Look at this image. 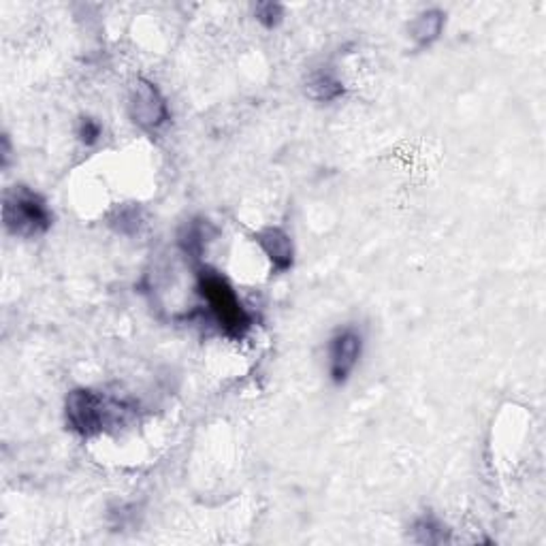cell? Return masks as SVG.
I'll list each match as a JSON object with an SVG mask.
<instances>
[{
  "label": "cell",
  "mask_w": 546,
  "mask_h": 546,
  "mask_svg": "<svg viewBox=\"0 0 546 546\" xmlns=\"http://www.w3.org/2000/svg\"><path fill=\"white\" fill-rule=\"evenodd\" d=\"M197 288L209 306V312L218 322L222 333L233 339H241L250 331L252 316L248 314L231 282L222 273L214 269H201L197 276Z\"/></svg>",
  "instance_id": "1"
},
{
  "label": "cell",
  "mask_w": 546,
  "mask_h": 546,
  "mask_svg": "<svg viewBox=\"0 0 546 546\" xmlns=\"http://www.w3.org/2000/svg\"><path fill=\"white\" fill-rule=\"evenodd\" d=\"M54 216L49 212L46 198L28 186H14L5 192L3 222L11 235L17 238H36L49 231Z\"/></svg>",
  "instance_id": "2"
},
{
  "label": "cell",
  "mask_w": 546,
  "mask_h": 546,
  "mask_svg": "<svg viewBox=\"0 0 546 546\" xmlns=\"http://www.w3.org/2000/svg\"><path fill=\"white\" fill-rule=\"evenodd\" d=\"M65 410L68 427L77 436L92 438L107 430L116 414L122 412V406L92 389H73L66 395Z\"/></svg>",
  "instance_id": "3"
},
{
  "label": "cell",
  "mask_w": 546,
  "mask_h": 546,
  "mask_svg": "<svg viewBox=\"0 0 546 546\" xmlns=\"http://www.w3.org/2000/svg\"><path fill=\"white\" fill-rule=\"evenodd\" d=\"M128 111L133 122L147 133H157L169 122V107L163 92L158 90L157 84L147 82V79H136L128 98Z\"/></svg>",
  "instance_id": "4"
},
{
  "label": "cell",
  "mask_w": 546,
  "mask_h": 546,
  "mask_svg": "<svg viewBox=\"0 0 546 546\" xmlns=\"http://www.w3.org/2000/svg\"><path fill=\"white\" fill-rule=\"evenodd\" d=\"M363 352V338L357 329L344 327L329 341V376L335 384H344L357 369Z\"/></svg>",
  "instance_id": "5"
},
{
  "label": "cell",
  "mask_w": 546,
  "mask_h": 546,
  "mask_svg": "<svg viewBox=\"0 0 546 546\" xmlns=\"http://www.w3.org/2000/svg\"><path fill=\"white\" fill-rule=\"evenodd\" d=\"M257 244L267 254L276 273H287L293 269L295 248L290 235L280 227H267L257 233Z\"/></svg>",
  "instance_id": "6"
},
{
  "label": "cell",
  "mask_w": 546,
  "mask_h": 546,
  "mask_svg": "<svg viewBox=\"0 0 546 546\" xmlns=\"http://www.w3.org/2000/svg\"><path fill=\"white\" fill-rule=\"evenodd\" d=\"M444 14L440 9H430L423 11V14L417 15L410 24V39L414 41L417 49H425L430 47L431 43H436L442 35L444 28Z\"/></svg>",
  "instance_id": "7"
},
{
  "label": "cell",
  "mask_w": 546,
  "mask_h": 546,
  "mask_svg": "<svg viewBox=\"0 0 546 546\" xmlns=\"http://www.w3.org/2000/svg\"><path fill=\"white\" fill-rule=\"evenodd\" d=\"M306 95L314 98V101L329 103L344 95V86H341L339 79L331 71L322 68V71H316L309 76L306 84Z\"/></svg>",
  "instance_id": "8"
},
{
  "label": "cell",
  "mask_w": 546,
  "mask_h": 546,
  "mask_svg": "<svg viewBox=\"0 0 546 546\" xmlns=\"http://www.w3.org/2000/svg\"><path fill=\"white\" fill-rule=\"evenodd\" d=\"M207 220H190L188 225L184 227V231L179 233V246L186 254L198 258L205 250V244H207Z\"/></svg>",
  "instance_id": "9"
},
{
  "label": "cell",
  "mask_w": 546,
  "mask_h": 546,
  "mask_svg": "<svg viewBox=\"0 0 546 546\" xmlns=\"http://www.w3.org/2000/svg\"><path fill=\"white\" fill-rule=\"evenodd\" d=\"M114 227L117 233L133 235L139 231L141 227V212L136 207H126L122 212H117V218L114 220Z\"/></svg>",
  "instance_id": "10"
},
{
  "label": "cell",
  "mask_w": 546,
  "mask_h": 546,
  "mask_svg": "<svg viewBox=\"0 0 546 546\" xmlns=\"http://www.w3.org/2000/svg\"><path fill=\"white\" fill-rule=\"evenodd\" d=\"M254 15H257V20L263 24L265 28H276L278 24L282 22L284 9L276 3H260L257 5V9H254Z\"/></svg>",
  "instance_id": "11"
},
{
  "label": "cell",
  "mask_w": 546,
  "mask_h": 546,
  "mask_svg": "<svg viewBox=\"0 0 546 546\" xmlns=\"http://www.w3.org/2000/svg\"><path fill=\"white\" fill-rule=\"evenodd\" d=\"M101 133H103L101 124H98L95 117H82V120H79L77 136L84 146H95L96 141L101 139Z\"/></svg>",
  "instance_id": "12"
},
{
  "label": "cell",
  "mask_w": 546,
  "mask_h": 546,
  "mask_svg": "<svg viewBox=\"0 0 546 546\" xmlns=\"http://www.w3.org/2000/svg\"><path fill=\"white\" fill-rule=\"evenodd\" d=\"M417 531L419 533H423V538H419V542H427V544H436L438 542V538L433 536V533H438L440 538L442 540H446V536H444V531H442V525L438 523L436 519H431V517H425V519H420L419 523H417Z\"/></svg>",
  "instance_id": "13"
}]
</instances>
